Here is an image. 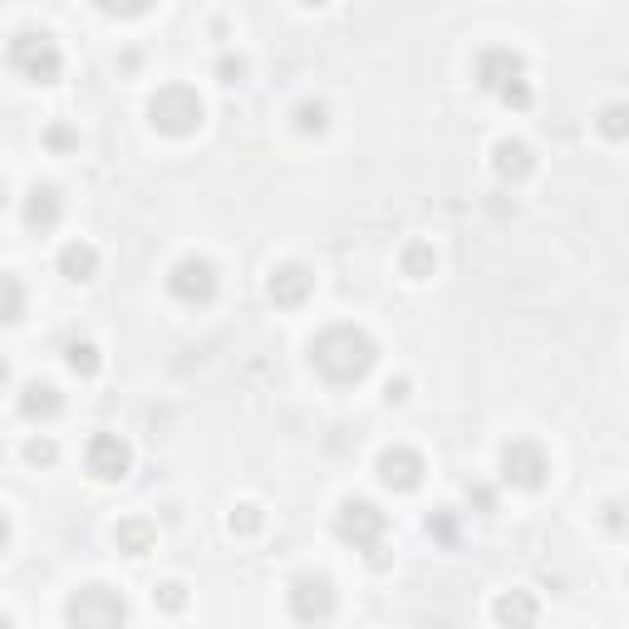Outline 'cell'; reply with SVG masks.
Returning <instances> with one entry per match:
<instances>
[{"instance_id": "1", "label": "cell", "mask_w": 629, "mask_h": 629, "mask_svg": "<svg viewBox=\"0 0 629 629\" xmlns=\"http://www.w3.org/2000/svg\"><path fill=\"white\" fill-rule=\"evenodd\" d=\"M374 364H379V344H374L369 330H359V325H330V330H320L315 344H310V369H315L325 384H335V389L364 384V379L374 374Z\"/></svg>"}, {"instance_id": "2", "label": "cell", "mask_w": 629, "mask_h": 629, "mask_svg": "<svg viewBox=\"0 0 629 629\" xmlns=\"http://www.w3.org/2000/svg\"><path fill=\"white\" fill-rule=\"evenodd\" d=\"M384 531H389V516L379 512L369 497H344L340 502V512H335V536H340L344 546L364 551L374 571L389 566V556H384Z\"/></svg>"}, {"instance_id": "3", "label": "cell", "mask_w": 629, "mask_h": 629, "mask_svg": "<svg viewBox=\"0 0 629 629\" xmlns=\"http://www.w3.org/2000/svg\"><path fill=\"white\" fill-rule=\"evenodd\" d=\"M207 118V104L192 84H163L153 99H148V123L163 133V138H192Z\"/></svg>"}, {"instance_id": "4", "label": "cell", "mask_w": 629, "mask_h": 629, "mask_svg": "<svg viewBox=\"0 0 629 629\" xmlns=\"http://www.w3.org/2000/svg\"><path fill=\"white\" fill-rule=\"evenodd\" d=\"M5 64H10L20 79H30V84H55L59 74H64V55H59V45L45 30H20V35H10Z\"/></svg>"}, {"instance_id": "5", "label": "cell", "mask_w": 629, "mask_h": 629, "mask_svg": "<svg viewBox=\"0 0 629 629\" xmlns=\"http://www.w3.org/2000/svg\"><path fill=\"white\" fill-rule=\"evenodd\" d=\"M64 620L74 629H118L128 625V600L118 595L114 585H84V590L69 595Z\"/></svg>"}, {"instance_id": "6", "label": "cell", "mask_w": 629, "mask_h": 629, "mask_svg": "<svg viewBox=\"0 0 629 629\" xmlns=\"http://www.w3.org/2000/svg\"><path fill=\"white\" fill-rule=\"evenodd\" d=\"M217 286H222V276H217V266H212L207 256H182L168 271V295L177 305H192V310L212 305V300H217Z\"/></svg>"}, {"instance_id": "7", "label": "cell", "mask_w": 629, "mask_h": 629, "mask_svg": "<svg viewBox=\"0 0 629 629\" xmlns=\"http://www.w3.org/2000/svg\"><path fill=\"white\" fill-rule=\"evenodd\" d=\"M335 610H340V595H335L330 575H295L290 580V615L300 625H325V620H335Z\"/></svg>"}, {"instance_id": "8", "label": "cell", "mask_w": 629, "mask_h": 629, "mask_svg": "<svg viewBox=\"0 0 629 629\" xmlns=\"http://www.w3.org/2000/svg\"><path fill=\"white\" fill-rule=\"evenodd\" d=\"M502 482L507 487H521V492H536V487H546V477H551V458L541 453V443H531V438H512L507 448H502Z\"/></svg>"}, {"instance_id": "9", "label": "cell", "mask_w": 629, "mask_h": 629, "mask_svg": "<svg viewBox=\"0 0 629 629\" xmlns=\"http://www.w3.org/2000/svg\"><path fill=\"white\" fill-rule=\"evenodd\" d=\"M84 467H89V477H99V482H123V477L133 472V448H128V438H118V433H94L89 448H84Z\"/></svg>"}, {"instance_id": "10", "label": "cell", "mask_w": 629, "mask_h": 629, "mask_svg": "<svg viewBox=\"0 0 629 629\" xmlns=\"http://www.w3.org/2000/svg\"><path fill=\"white\" fill-rule=\"evenodd\" d=\"M472 79H477V89H487V94H502L507 84L516 79H526V59L507 50V45H487L477 64H472Z\"/></svg>"}, {"instance_id": "11", "label": "cell", "mask_w": 629, "mask_h": 629, "mask_svg": "<svg viewBox=\"0 0 629 629\" xmlns=\"http://www.w3.org/2000/svg\"><path fill=\"white\" fill-rule=\"evenodd\" d=\"M379 482L389 487V492H418L423 487V472H428V462H423V453H413V448H384L379 453Z\"/></svg>"}, {"instance_id": "12", "label": "cell", "mask_w": 629, "mask_h": 629, "mask_svg": "<svg viewBox=\"0 0 629 629\" xmlns=\"http://www.w3.org/2000/svg\"><path fill=\"white\" fill-rule=\"evenodd\" d=\"M310 290H315V271H310V266H300V261L276 266V271H271V281H266V295H271L281 310L305 305V300H310Z\"/></svg>"}, {"instance_id": "13", "label": "cell", "mask_w": 629, "mask_h": 629, "mask_svg": "<svg viewBox=\"0 0 629 629\" xmlns=\"http://www.w3.org/2000/svg\"><path fill=\"white\" fill-rule=\"evenodd\" d=\"M531 168H536V153H531L521 138H502V143L492 148V172H497L507 187L526 182V177H531Z\"/></svg>"}, {"instance_id": "14", "label": "cell", "mask_w": 629, "mask_h": 629, "mask_svg": "<svg viewBox=\"0 0 629 629\" xmlns=\"http://www.w3.org/2000/svg\"><path fill=\"white\" fill-rule=\"evenodd\" d=\"M59 217H64V197H59V187L40 182V187L30 192V202H25V227L30 231H55Z\"/></svg>"}, {"instance_id": "15", "label": "cell", "mask_w": 629, "mask_h": 629, "mask_svg": "<svg viewBox=\"0 0 629 629\" xmlns=\"http://www.w3.org/2000/svg\"><path fill=\"white\" fill-rule=\"evenodd\" d=\"M114 546L123 556H148V551L158 546V526H153L148 516H123L114 526Z\"/></svg>"}, {"instance_id": "16", "label": "cell", "mask_w": 629, "mask_h": 629, "mask_svg": "<svg viewBox=\"0 0 629 629\" xmlns=\"http://www.w3.org/2000/svg\"><path fill=\"white\" fill-rule=\"evenodd\" d=\"M59 276L74 281V286L94 281V276H99V251H94L89 241H69V246L59 251Z\"/></svg>"}, {"instance_id": "17", "label": "cell", "mask_w": 629, "mask_h": 629, "mask_svg": "<svg viewBox=\"0 0 629 629\" xmlns=\"http://www.w3.org/2000/svg\"><path fill=\"white\" fill-rule=\"evenodd\" d=\"M492 615H497V625H536V620H541V605H536L526 590H507V595L492 605Z\"/></svg>"}, {"instance_id": "18", "label": "cell", "mask_w": 629, "mask_h": 629, "mask_svg": "<svg viewBox=\"0 0 629 629\" xmlns=\"http://www.w3.org/2000/svg\"><path fill=\"white\" fill-rule=\"evenodd\" d=\"M59 408H64V394H59L55 384H40V379H35V384L20 389V413H25V418H55Z\"/></svg>"}, {"instance_id": "19", "label": "cell", "mask_w": 629, "mask_h": 629, "mask_svg": "<svg viewBox=\"0 0 629 629\" xmlns=\"http://www.w3.org/2000/svg\"><path fill=\"white\" fill-rule=\"evenodd\" d=\"M399 266L408 281H433V271H438V251L428 246V241H408L399 251Z\"/></svg>"}, {"instance_id": "20", "label": "cell", "mask_w": 629, "mask_h": 629, "mask_svg": "<svg viewBox=\"0 0 629 629\" xmlns=\"http://www.w3.org/2000/svg\"><path fill=\"white\" fill-rule=\"evenodd\" d=\"M64 364H69L74 379H94V374L104 369V354H99L94 340H69L64 344Z\"/></svg>"}, {"instance_id": "21", "label": "cell", "mask_w": 629, "mask_h": 629, "mask_svg": "<svg viewBox=\"0 0 629 629\" xmlns=\"http://www.w3.org/2000/svg\"><path fill=\"white\" fill-rule=\"evenodd\" d=\"M295 133H305V138H320L325 128H330V104H320V99H305V104H295Z\"/></svg>"}, {"instance_id": "22", "label": "cell", "mask_w": 629, "mask_h": 629, "mask_svg": "<svg viewBox=\"0 0 629 629\" xmlns=\"http://www.w3.org/2000/svg\"><path fill=\"white\" fill-rule=\"evenodd\" d=\"M595 128L605 133V138H629V104H605L600 114H595Z\"/></svg>"}, {"instance_id": "23", "label": "cell", "mask_w": 629, "mask_h": 629, "mask_svg": "<svg viewBox=\"0 0 629 629\" xmlns=\"http://www.w3.org/2000/svg\"><path fill=\"white\" fill-rule=\"evenodd\" d=\"M261 526H266V512H261L256 502H241V507L227 516V531H231V536H256Z\"/></svg>"}, {"instance_id": "24", "label": "cell", "mask_w": 629, "mask_h": 629, "mask_svg": "<svg viewBox=\"0 0 629 629\" xmlns=\"http://www.w3.org/2000/svg\"><path fill=\"white\" fill-rule=\"evenodd\" d=\"M153 605H158L163 615H182V610H187V585H182V580L153 585Z\"/></svg>"}, {"instance_id": "25", "label": "cell", "mask_w": 629, "mask_h": 629, "mask_svg": "<svg viewBox=\"0 0 629 629\" xmlns=\"http://www.w3.org/2000/svg\"><path fill=\"white\" fill-rule=\"evenodd\" d=\"M104 15H118V20H133V15H148L158 0H94Z\"/></svg>"}, {"instance_id": "26", "label": "cell", "mask_w": 629, "mask_h": 629, "mask_svg": "<svg viewBox=\"0 0 629 629\" xmlns=\"http://www.w3.org/2000/svg\"><path fill=\"white\" fill-rule=\"evenodd\" d=\"M428 536L443 541V546H458V516L453 512H433L428 516Z\"/></svg>"}, {"instance_id": "27", "label": "cell", "mask_w": 629, "mask_h": 629, "mask_svg": "<svg viewBox=\"0 0 629 629\" xmlns=\"http://www.w3.org/2000/svg\"><path fill=\"white\" fill-rule=\"evenodd\" d=\"M600 521H605L610 536H629V507L625 502H605V507H600Z\"/></svg>"}, {"instance_id": "28", "label": "cell", "mask_w": 629, "mask_h": 629, "mask_svg": "<svg viewBox=\"0 0 629 629\" xmlns=\"http://www.w3.org/2000/svg\"><path fill=\"white\" fill-rule=\"evenodd\" d=\"M55 458H59V448L50 438H30V443H25V462H30V467H55Z\"/></svg>"}, {"instance_id": "29", "label": "cell", "mask_w": 629, "mask_h": 629, "mask_svg": "<svg viewBox=\"0 0 629 629\" xmlns=\"http://www.w3.org/2000/svg\"><path fill=\"white\" fill-rule=\"evenodd\" d=\"M25 315V290H20V276H5V320L15 325Z\"/></svg>"}, {"instance_id": "30", "label": "cell", "mask_w": 629, "mask_h": 629, "mask_svg": "<svg viewBox=\"0 0 629 629\" xmlns=\"http://www.w3.org/2000/svg\"><path fill=\"white\" fill-rule=\"evenodd\" d=\"M497 99H502L507 109H516V114H521V109H531V99H536V94H531V84H526V79H516V84H507V89L497 94Z\"/></svg>"}, {"instance_id": "31", "label": "cell", "mask_w": 629, "mask_h": 629, "mask_svg": "<svg viewBox=\"0 0 629 629\" xmlns=\"http://www.w3.org/2000/svg\"><path fill=\"white\" fill-rule=\"evenodd\" d=\"M241 79H246V59L241 55H222L217 59V84H241Z\"/></svg>"}, {"instance_id": "32", "label": "cell", "mask_w": 629, "mask_h": 629, "mask_svg": "<svg viewBox=\"0 0 629 629\" xmlns=\"http://www.w3.org/2000/svg\"><path fill=\"white\" fill-rule=\"evenodd\" d=\"M45 143H50L55 153H69V148H79V133H74L69 123H50V128H45Z\"/></svg>"}, {"instance_id": "33", "label": "cell", "mask_w": 629, "mask_h": 629, "mask_svg": "<svg viewBox=\"0 0 629 629\" xmlns=\"http://www.w3.org/2000/svg\"><path fill=\"white\" fill-rule=\"evenodd\" d=\"M384 399H389V403L408 399V379H389V384H384Z\"/></svg>"}, {"instance_id": "34", "label": "cell", "mask_w": 629, "mask_h": 629, "mask_svg": "<svg viewBox=\"0 0 629 629\" xmlns=\"http://www.w3.org/2000/svg\"><path fill=\"white\" fill-rule=\"evenodd\" d=\"M467 497H472V502H477V507H482V512H492V492H487V487H472V492H467Z\"/></svg>"}, {"instance_id": "35", "label": "cell", "mask_w": 629, "mask_h": 629, "mask_svg": "<svg viewBox=\"0 0 629 629\" xmlns=\"http://www.w3.org/2000/svg\"><path fill=\"white\" fill-rule=\"evenodd\" d=\"M300 5H310V10H315V5H330V0H300Z\"/></svg>"}, {"instance_id": "36", "label": "cell", "mask_w": 629, "mask_h": 629, "mask_svg": "<svg viewBox=\"0 0 629 629\" xmlns=\"http://www.w3.org/2000/svg\"><path fill=\"white\" fill-rule=\"evenodd\" d=\"M625 585H629V566H625Z\"/></svg>"}]
</instances>
